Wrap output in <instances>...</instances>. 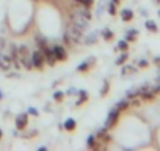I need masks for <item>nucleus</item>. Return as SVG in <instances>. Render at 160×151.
Returning <instances> with one entry per match:
<instances>
[{"label": "nucleus", "instance_id": "obj_1", "mask_svg": "<svg viewBox=\"0 0 160 151\" xmlns=\"http://www.w3.org/2000/svg\"><path fill=\"white\" fill-rule=\"evenodd\" d=\"M66 36H68V39L71 41V44H72V43H74V44L83 43V33H82V30H80L77 25H74V24H71V25L68 27Z\"/></svg>", "mask_w": 160, "mask_h": 151}, {"label": "nucleus", "instance_id": "obj_2", "mask_svg": "<svg viewBox=\"0 0 160 151\" xmlns=\"http://www.w3.org/2000/svg\"><path fill=\"white\" fill-rule=\"evenodd\" d=\"M18 60L27 68V69H33V63H32V57L28 52L27 46H19L18 47Z\"/></svg>", "mask_w": 160, "mask_h": 151}, {"label": "nucleus", "instance_id": "obj_3", "mask_svg": "<svg viewBox=\"0 0 160 151\" xmlns=\"http://www.w3.org/2000/svg\"><path fill=\"white\" fill-rule=\"evenodd\" d=\"M71 21H72V24L74 25H77L80 30H87L88 27H90V19H87V18H83V16H80V14H77L75 11L74 13H71Z\"/></svg>", "mask_w": 160, "mask_h": 151}, {"label": "nucleus", "instance_id": "obj_4", "mask_svg": "<svg viewBox=\"0 0 160 151\" xmlns=\"http://www.w3.org/2000/svg\"><path fill=\"white\" fill-rule=\"evenodd\" d=\"M44 55H42V52L41 50H35L33 54H32V63H33V68H42V65H44Z\"/></svg>", "mask_w": 160, "mask_h": 151}, {"label": "nucleus", "instance_id": "obj_5", "mask_svg": "<svg viewBox=\"0 0 160 151\" xmlns=\"http://www.w3.org/2000/svg\"><path fill=\"white\" fill-rule=\"evenodd\" d=\"M118 117H119V110H118L116 107H115L113 110H110V113H108V118H107V121H105V129H110V128H113V124L116 123Z\"/></svg>", "mask_w": 160, "mask_h": 151}, {"label": "nucleus", "instance_id": "obj_6", "mask_svg": "<svg viewBox=\"0 0 160 151\" xmlns=\"http://www.w3.org/2000/svg\"><path fill=\"white\" fill-rule=\"evenodd\" d=\"M39 50L42 52L44 60H47V63H49V65H55L57 58H55V55H53V50H52V49H49L47 46H44V47H41Z\"/></svg>", "mask_w": 160, "mask_h": 151}, {"label": "nucleus", "instance_id": "obj_7", "mask_svg": "<svg viewBox=\"0 0 160 151\" xmlns=\"http://www.w3.org/2000/svg\"><path fill=\"white\" fill-rule=\"evenodd\" d=\"M52 50H53V55H55L57 61H58V60L61 61V60H64V58H66V50H64V47H63V46H55Z\"/></svg>", "mask_w": 160, "mask_h": 151}, {"label": "nucleus", "instance_id": "obj_8", "mask_svg": "<svg viewBox=\"0 0 160 151\" xmlns=\"http://www.w3.org/2000/svg\"><path fill=\"white\" fill-rule=\"evenodd\" d=\"M27 121H28V115H27V113L18 115V118H16V128H18V129H24V128L27 126Z\"/></svg>", "mask_w": 160, "mask_h": 151}, {"label": "nucleus", "instance_id": "obj_9", "mask_svg": "<svg viewBox=\"0 0 160 151\" xmlns=\"http://www.w3.org/2000/svg\"><path fill=\"white\" fill-rule=\"evenodd\" d=\"M77 14H80V16H83V18H87V19H91V13L87 10V7H83V5H80L78 8H75L74 10Z\"/></svg>", "mask_w": 160, "mask_h": 151}, {"label": "nucleus", "instance_id": "obj_10", "mask_svg": "<svg viewBox=\"0 0 160 151\" xmlns=\"http://www.w3.org/2000/svg\"><path fill=\"white\" fill-rule=\"evenodd\" d=\"M135 72H137V68L132 66V65H126V66H122V69H121V74H122V76H130V74H135Z\"/></svg>", "mask_w": 160, "mask_h": 151}, {"label": "nucleus", "instance_id": "obj_11", "mask_svg": "<svg viewBox=\"0 0 160 151\" xmlns=\"http://www.w3.org/2000/svg\"><path fill=\"white\" fill-rule=\"evenodd\" d=\"M94 60H96L94 57H91V58H88L87 61H83L82 65H78V66H77V71H87V69H88V68H90V66L93 65V61H94Z\"/></svg>", "mask_w": 160, "mask_h": 151}, {"label": "nucleus", "instance_id": "obj_12", "mask_svg": "<svg viewBox=\"0 0 160 151\" xmlns=\"http://www.w3.org/2000/svg\"><path fill=\"white\" fill-rule=\"evenodd\" d=\"M121 19L126 21V22H129V21L133 19V13H132L130 10H122V11H121Z\"/></svg>", "mask_w": 160, "mask_h": 151}, {"label": "nucleus", "instance_id": "obj_13", "mask_svg": "<svg viewBox=\"0 0 160 151\" xmlns=\"http://www.w3.org/2000/svg\"><path fill=\"white\" fill-rule=\"evenodd\" d=\"M63 128L68 129V131H74V129H75V120H74V118H68L66 123L63 124Z\"/></svg>", "mask_w": 160, "mask_h": 151}, {"label": "nucleus", "instance_id": "obj_14", "mask_svg": "<svg viewBox=\"0 0 160 151\" xmlns=\"http://www.w3.org/2000/svg\"><path fill=\"white\" fill-rule=\"evenodd\" d=\"M96 38H98V35H96V33H91V35H88L87 38H83V43H85L87 46L94 44V43H96Z\"/></svg>", "mask_w": 160, "mask_h": 151}, {"label": "nucleus", "instance_id": "obj_15", "mask_svg": "<svg viewBox=\"0 0 160 151\" xmlns=\"http://www.w3.org/2000/svg\"><path fill=\"white\" fill-rule=\"evenodd\" d=\"M78 95H80V98H78V101H77L75 104H77V106H82V104L88 99V93H87V91H78Z\"/></svg>", "mask_w": 160, "mask_h": 151}, {"label": "nucleus", "instance_id": "obj_16", "mask_svg": "<svg viewBox=\"0 0 160 151\" xmlns=\"http://www.w3.org/2000/svg\"><path fill=\"white\" fill-rule=\"evenodd\" d=\"M144 25H146V29H148V30H151V32H154V33L158 30V29H157V24H155L154 21H146V24H144Z\"/></svg>", "mask_w": 160, "mask_h": 151}, {"label": "nucleus", "instance_id": "obj_17", "mask_svg": "<svg viewBox=\"0 0 160 151\" xmlns=\"http://www.w3.org/2000/svg\"><path fill=\"white\" fill-rule=\"evenodd\" d=\"M137 96H140V91L135 90V88H133V90H129V91L126 93V98H127V99H133V98H137Z\"/></svg>", "mask_w": 160, "mask_h": 151}, {"label": "nucleus", "instance_id": "obj_18", "mask_svg": "<svg viewBox=\"0 0 160 151\" xmlns=\"http://www.w3.org/2000/svg\"><path fill=\"white\" fill-rule=\"evenodd\" d=\"M127 106H129V99H122V101H119V102L116 104V109L121 112V110H124Z\"/></svg>", "mask_w": 160, "mask_h": 151}, {"label": "nucleus", "instance_id": "obj_19", "mask_svg": "<svg viewBox=\"0 0 160 151\" xmlns=\"http://www.w3.org/2000/svg\"><path fill=\"white\" fill-rule=\"evenodd\" d=\"M102 36H104V39H105V41H110V39L113 38V32H110L108 29H104V32H102Z\"/></svg>", "mask_w": 160, "mask_h": 151}, {"label": "nucleus", "instance_id": "obj_20", "mask_svg": "<svg viewBox=\"0 0 160 151\" xmlns=\"http://www.w3.org/2000/svg\"><path fill=\"white\" fill-rule=\"evenodd\" d=\"M75 3H78V5H83V7H91L93 5V0H75Z\"/></svg>", "mask_w": 160, "mask_h": 151}, {"label": "nucleus", "instance_id": "obj_21", "mask_svg": "<svg viewBox=\"0 0 160 151\" xmlns=\"http://www.w3.org/2000/svg\"><path fill=\"white\" fill-rule=\"evenodd\" d=\"M36 44H38V46H39V49H41V47L47 46V41H46L42 36H38V38H36Z\"/></svg>", "mask_w": 160, "mask_h": 151}, {"label": "nucleus", "instance_id": "obj_22", "mask_svg": "<svg viewBox=\"0 0 160 151\" xmlns=\"http://www.w3.org/2000/svg\"><path fill=\"white\" fill-rule=\"evenodd\" d=\"M88 146H90V148H98V146H96V137H94V135L88 137Z\"/></svg>", "mask_w": 160, "mask_h": 151}, {"label": "nucleus", "instance_id": "obj_23", "mask_svg": "<svg viewBox=\"0 0 160 151\" xmlns=\"http://www.w3.org/2000/svg\"><path fill=\"white\" fill-rule=\"evenodd\" d=\"M137 33H138L137 30H130V32H129V35H127V41H133V39H135V36H137Z\"/></svg>", "mask_w": 160, "mask_h": 151}, {"label": "nucleus", "instance_id": "obj_24", "mask_svg": "<svg viewBox=\"0 0 160 151\" xmlns=\"http://www.w3.org/2000/svg\"><path fill=\"white\" fill-rule=\"evenodd\" d=\"M108 13H110L112 16H115V14H116V7H115V3H113V2L108 5Z\"/></svg>", "mask_w": 160, "mask_h": 151}, {"label": "nucleus", "instance_id": "obj_25", "mask_svg": "<svg viewBox=\"0 0 160 151\" xmlns=\"http://www.w3.org/2000/svg\"><path fill=\"white\" fill-rule=\"evenodd\" d=\"M127 41H119V44H118V49L119 50H127Z\"/></svg>", "mask_w": 160, "mask_h": 151}, {"label": "nucleus", "instance_id": "obj_26", "mask_svg": "<svg viewBox=\"0 0 160 151\" xmlns=\"http://www.w3.org/2000/svg\"><path fill=\"white\" fill-rule=\"evenodd\" d=\"M126 60H127V54L124 52V54H122V55H121V57H119V58L116 60V65H122V63H124Z\"/></svg>", "mask_w": 160, "mask_h": 151}, {"label": "nucleus", "instance_id": "obj_27", "mask_svg": "<svg viewBox=\"0 0 160 151\" xmlns=\"http://www.w3.org/2000/svg\"><path fill=\"white\" fill-rule=\"evenodd\" d=\"M53 99L60 102V101L63 99V93H61V91H55V93H53Z\"/></svg>", "mask_w": 160, "mask_h": 151}, {"label": "nucleus", "instance_id": "obj_28", "mask_svg": "<svg viewBox=\"0 0 160 151\" xmlns=\"http://www.w3.org/2000/svg\"><path fill=\"white\" fill-rule=\"evenodd\" d=\"M107 91H108V82L105 81V82H104V87H102V91H101V95H102V96H105V95H107Z\"/></svg>", "mask_w": 160, "mask_h": 151}, {"label": "nucleus", "instance_id": "obj_29", "mask_svg": "<svg viewBox=\"0 0 160 151\" xmlns=\"http://www.w3.org/2000/svg\"><path fill=\"white\" fill-rule=\"evenodd\" d=\"M148 65H149L148 60H140V61H138V66H140V68H146Z\"/></svg>", "mask_w": 160, "mask_h": 151}, {"label": "nucleus", "instance_id": "obj_30", "mask_svg": "<svg viewBox=\"0 0 160 151\" xmlns=\"http://www.w3.org/2000/svg\"><path fill=\"white\" fill-rule=\"evenodd\" d=\"M28 113H30V115H35V117H38V115H39V113H38V110H36V109H33V107H30V109H28Z\"/></svg>", "mask_w": 160, "mask_h": 151}, {"label": "nucleus", "instance_id": "obj_31", "mask_svg": "<svg viewBox=\"0 0 160 151\" xmlns=\"http://www.w3.org/2000/svg\"><path fill=\"white\" fill-rule=\"evenodd\" d=\"M8 77H13V79H14V77H19V74H18V72H10Z\"/></svg>", "mask_w": 160, "mask_h": 151}, {"label": "nucleus", "instance_id": "obj_32", "mask_svg": "<svg viewBox=\"0 0 160 151\" xmlns=\"http://www.w3.org/2000/svg\"><path fill=\"white\" fill-rule=\"evenodd\" d=\"M112 2H113L115 5H118V3H119V0H112Z\"/></svg>", "mask_w": 160, "mask_h": 151}, {"label": "nucleus", "instance_id": "obj_33", "mask_svg": "<svg viewBox=\"0 0 160 151\" xmlns=\"http://www.w3.org/2000/svg\"><path fill=\"white\" fill-rule=\"evenodd\" d=\"M3 137V132H2V129H0V138H2Z\"/></svg>", "mask_w": 160, "mask_h": 151}, {"label": "nucleus", "instance_id": "obj_34", "mask_svg": "<svg viewBox=\"0 0 160 151\" xmlns=\"http://www.w3.org/2000/svg\"><path fill=\"white\" fill-rule=\"evenodd\" d=\"M157 81H158V84H160V76H158V77H157Z\"/></svg>", "mask_w": 160, "mask_h": 151}, {"label": "nucleus", "instance_id": "obj_35", "mask_svg": "<svg viewBox=\"0 0 160 151\" xmlns=\"http://www.w3.org/2000/svg\"><path fill=\"white\" fill-rule=\"evenodd\" d=\"M2 98H3V95H2V93H0V99H2Z\"/></svg>", "mask_w": 160, "mask_h": 151}, {"label": "nucleus", "instance_id": "obj_36", "mask_svg": "<svg viewBox=\"0 0 160 151\" xmlns=\"http://www.w3.org/2000/svg\"><path fill=\"white\" fill-rule=\"evenodd\" d=\"M158 14H160V13H158Z\"/></svg>", "mask_w": 160, "mask_h": 151}]
</instances>
